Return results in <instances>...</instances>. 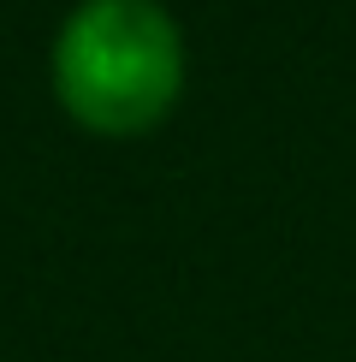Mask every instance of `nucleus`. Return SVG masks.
<instances>
[{
  "mask_svg": "<svg viewBox=\"0 0 356 362\" xmlns=\"http://www.w3.org/2000/svg\"><path fill=\"white\" fill-rule=\"evenodd\" d=\"M59 107L101 137H137L184 89V36L160 0H83L54 42Z\"/></svg>",
  "mask_w": 356,
  "mask_h": 362,
  "instance_id": "nucleus-1",
  "label": "nucleus"
}]
</instances>
